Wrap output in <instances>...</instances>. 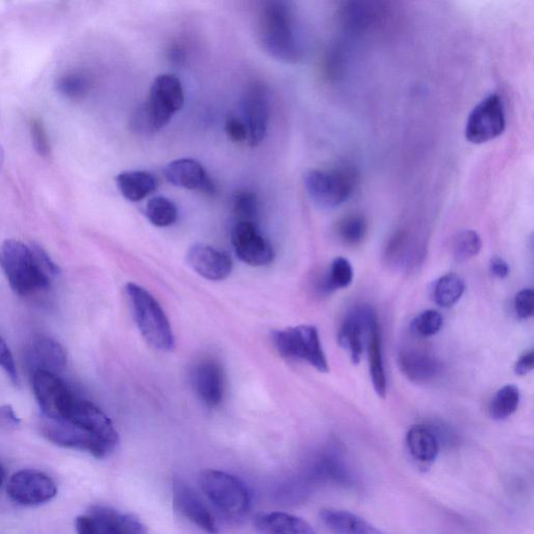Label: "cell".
I'll return each mask as SVG.
<instances>
[{"mask_svg": "<svg viewBox=\"0 0 534 534\" xmlns=\"http://www.w3.org/2000/svg\"><path fill=\"white\" fill-rule=\"evenodd\" d=\"M233 211L237 223L256 224L259 215V201L251 190H240L233 197Z\"/></svg>", "mask_w": 534, "mask_h": 534, "instance_id": "obj_36", "label": "cell"}, {"mask_svg": "<svg viewBox=\"0 0 534 534\" xmlns=\"http://www.w3.org/2000/svg\"><path fill=\"white\" fill-rule=\"evenodd\" d=\"M443 325L444 319L440 312L426 310L412 320V331L415 336L427 338L436 335Z\"/></svg>", "mask_w": 534, "mask_h": 534, "instance_id": "obj_38", "label": "cell"}, {"mask_svg": "<svg viewBox=\"0 0 534 534\" xmlns=\"http://www.w3.org/2000/svg\"><path fill=\"white\" fill-rule=\"evenodd\" d=\"M346 68V57L342 50H332L325 61V73L331 80L340 79Z\"/></svg>", "mask_w": 534, "mask_h": 534, "instance_id": "obj_39", "label": "cell"}, {"mask_svg": "<svg viewBox=\"0 0 534 534\" xmlns=\"http://www.w3.org/2000/svg\"><path fill=\"white\" fill-rule=\"evenodd\" d=\"M40 431L47 441L57 446L86 451L95 459H103L112 454L102 443L65 420L44 418L41 420Z\"/></svg>", "mask_w": 534, "mask_h": 534, "instance_id": "obj_13", "label": "cell"}, {"mask_svg": "<svg viewBox=\"0 0 534 534\" xmlns=\"http://www.w3.org/2000/svg\"><path fill=\"white\" fill-rule=\"evenodd\" d=\"M225 133L231 141L240 144V142L247 141V129L246 123L237 117H229L227 122H225Z\"/></svg>", "mask_w": 534, "mask_h": 534, "instance_id": "obj_44", "label": "cell"}, {"mask_svg": "<svg viewBox=\"0 0 534 534\" xmlns=\"http://www.w3.org/2000/svg\"><path fill=\"white\" fill-rule=\"evenodd\" d=\"M33 358L37 366L35 370L49 372L55 375L64 371L67 365V354L64 348L50 337H39L34 342Z\"/></svg>", "mask_w": 534, "mask_h": 534, "instance_id": "obj_28", "label": "cell"}, {"mask_svg": "<svg viewBox=\"0 0 534 534\" xmlns=\"http://www.w3.org/2000/svg\"><path fill=\"white\" fill-rule=\"evenodd\" d=\"M185 103L182 82L164 74L153 80L146 102L134 112L130 127L139 134H153L168 126Z\"/></svg>", "mask_w": 534, "mask_h": 534, "instance_id": "obj_2", "label": "cell"}, {"mask_svg": "<svg viewBox=\"0 0 534 534\" xmlns=\"http://www.w3.org/2000/svg\"><path fill=\"white\" fill-rule=\"evenodd\" d=\"M116 184L124 199L140 201L152 194L158 187L155 176L145 170H127L116 177Z\"/></svg>", "mask_w": 534, "mask_h": 534, "instance_id": "obj_27", "label": "cell"}, {"mask_svg": "<svg viewBox=\"0 0 534 534\" xmlns=\"http://www.w3.org/2000/svg\"><path fill=\"white\" fill-rule=\"evenodd\" d=\"M483 241L477 232L472 230L462 231L454 237L452 242L453 257L459 263H466L482 251Z\"/></svg>", "mask_w": 534, "mask_h": 534, "instance_id": "obj_34", "label": "cell"}, {"mask_svg": "<svg viewBox=\"0 0 534 534\" xmlns=\"http://www.w3.org/2000/svg\"><path fill=\"white\" fill-rule=\"evenodd\" d=\"M319 519L334 534H388L347 510L323 509Z\"/></svg>", "mask_w": 534, "mask_h": 534, "instance_id": "obj_26", "label": "cell"}, {"mask_svg": "<svg viewBox=\"0 0 534 534\" xmlns=\"http://www.w3.org/2000/svg\"><path fill=\"white\" fill-rule=\"evenodd\" d=\"M311 483H332L351 488L355 483L352 468L340 444H329L314 459L310 468Z\"/></svg>", "mask_w": 534, "mask_h": 534, "instance_id": "obj_17", "label": "cell"}, {"mask_svg": "<svg viewBox=\"0 0 534 534\" xmlns=\"http://www.w3.org/2000/svg\"><path fill=\"white\" fill-rule=\"evenodd\" d=\"M465 282L461 277L450 272L438 279L433 287V301L440 307L450 308L461 299L465 293Z\"/></svg>", "mask_w": 534, "mask_h": 534, "instance_id": "obj_30", "label": "cell"}, {"mask_svg": "<svg viewBox=\"0 0 534 534\" xmlns=\"http://www.w3.org/2000/svg\"><path fill=\"white\" fill-rule=\"evenodd\" d=\"M31 133L35 151H37L41 156H49L51 153V145L49 136L46 134L43 124L39 121H33L31 123Z\"/></svg>", "mask_w": 534, "mask_h": 534, "instance_id": "obj_42", "label": "cell"}, {"mask_svg": "<svg viewBox=\"0 0 534 534\" xmlns=\"http://www.w3.org/2000/svg\"><path fill=\"white\" fill-rule=\"evenodd\" d=\"M354 279V270L351 263L346 258L337 257L331 263L327 277L325 279L324 289L332 292L334 289L347 288Z\"/></svg>", "mask_w": 534, "mask_h": 534, "instance_id": "obj_35", "label": "cell"}, {"mask_svg": "<svg viewBox=\"0 0 534 534\" xmlns=\"http://www.w3.org/2000/svg\"><path fill=\"white\" fill-rule=\"evenodd\" d=\"M254 526L259 534H317L305 520L285 513L259 514Z\"/></svg>", "mask_w": 534, "mask_h": 534, "instance_id": "obj_25", "label": "cell"}, {"mask_svg": "<svg viewBox=\"0 0 534 534\" xmlns=\"http://www.w3.org/2000/svg\"><path fill=\"white\" fill-rule=\"evenodd\" d=\"M170 58L171 60L180 64L182 61L185 60V53L179 47H175V49L170 51Z\"/></svg>", "mask_w": 534, "mask_h": 534, "instance_id": "obj_48", "label": "cell"}, {"mask_svg": "<svg viewBox=\"0 0 534 534\" xmlns=\"http://www.w3.org/2000/svg\"><path fill=\"white\" fill-rule=\"evenodd\" d=\"M61 420L88 433L102 443L111 453L114 452L120 443V436L111 420L91 402L75 397Z\"/></svg>", "mask_w": 534, "mask_h": 534, "instance_id": "obj_9", "label": "cell"}, {"mask_svg": "<svg viewBox=\"0 0 534 534\" xmlns=\"http://www.w3.org/2000/svg\"><path fill=\"white\" fill-rule=\"evenodd\" d=\"M31 247L40 269L43 270L47 276L51 278L60 274V267L53 263L50 255L47 254L43 247L35 245V243H32Z\"/></svg>", "mask_w": 534, "mask_h": 534, "instance_id": "obj_43", "label": "cell"}, {"mask_svg": "<svg viewBox=\"0 0 534 534\" xmlns=\"http://www.w3.org/2000/svg\"><path fill=\"white\" fill-rule=\"evenodd\" d=\"M357 185V171L349 165L311 169L304 177L308 197L322 209H336L347 203Z\"/></svg>", "mask_w": 534, "mask_h": 534, "instance_id": "obj_6", "label": "cell"}, {"mask_svg": "<svg viewBox=\"0 0 534 534\" xmlns=\"http://www.w3.org/2000/svg\"><path fill=\"white\" fill-rule=\"evenodd\" d=\"M533 366L534 353L531 349V351L522 355L518 361L515 362L514 371L515 375L525 376L528 373H530L533 370Z\"/></svg>", "mask_w": 534, "mask_h": 534, "instance_id": "obj_45", "label": "cell"}, {"mask_svg": "<svg viewBox=\"0 0 534 534\" xmlns=\"http://www.w3.org/2000/svg\"><path fill=\"white\" fill-rule=\"evenodd\" d=\"M33 388L44 418L61 420L67 413L75 396L58 375L35 370Z\"/></svg>", "mask_w": 534, "mask_h": 534, "instance_id": "obj_12", "label": "cell"}, {"mask_svg": "<svg viewBox=\"0 0 534 534\" xmlns=\"http://www.w3.org/2000/svg\"><path fill=\"white\" fill-rule=\"evenodd\" d=\"M0 367L7 373L11 382L14 385H18V372L13 357L7 342L4 341V338L0 336Z\"/></svg>", "mask_w": 534, "mask_h": 534, "instance_id": "obj_41", "label": "cell"}, {"mask_svg": "<svg viewBox=\"0 0 534 534\" xmlns=\"http://www.w3.org/2000/svg\"><path fill=\"white\" fill-rule=\"evenodd\" d=\"M336 233L340 240L349 247L361 245L367 234V222L359 213H352L341 219L336 225Z\"/></svg>", "mask_w": 534, "mask_h": 534, "instance_id": "obj_33", "label": "cell"}, {"mask_svg": "<svg viewBox=\"0 0 534 534\" xmlns=\"http://www.w3.org/2000/svg\"><path fill=\"white\" fill-rule=\"evenodd\" d=\"M271 342L282 357L305 361L320 373L329 372L318 331L313 326L274 331Z\"/></svg>", "mask_w": 534, "mask_h": 534, "instance_id": "obj_7", "label": "cell"}, {"mask_svg": "<svg viewBox=\"0 0 534 534\" xmlns=\"http://www.w3.org/2000/svg\"><path fill=\"white\" fill-rule=\"evenodd\" d=\"M256 37L261 49L278 61L295 64L304 56L294 10L287 2L271 0L261 5Z\"/></svg>", "mask_w": 534, "mask_h": 534, "instance_id": "obj_1", "label": "cell"}, {"mask_svg": "<svg viewBox=\"0 0 534 534\" xmlns=\"http://www.w3.org/2000/svg\"><path fill=\"white\" fill-rule=\"evenodd\" d=\"M514 310L521 319H528L534 312V292L530 288L521 290L514 298Z\"/></svg>", "mask_w": 534, "mask_h": 534, "instance_id": "obj_40", "label": "cell"}, {"mask_svg": "<svg viewBox=\"0 0 534 534\" xmlns=\"http://www.w3.org/2000/svg\"><path fill=\"white\" fill-rule=\"evenodd\" d=\"M195 394L208 407H216L223 402L224 379L221 365L212 359H203L195 364L190 371Z\"/></svg>", "mask_w": 534, "mask_h": 534, "instance_id": "obj_19", "label": "cell"}, {"mask_svg": "<svg viewBox=\"0 0 534 534\" xmlns=\"http://www.w3.org/2000/svg\"><path fill=\"white\" fill-rule=\"evenodd\" d=\"M90 80L82 73H68L57 82L58 90L70 99H81L90 90Z\"/></svg>", "mask_w": 534, "mask_h": 534, "instance_id": "obj_37", "label": "cell"}, {"mask_svg": "<svg viewBox=\"0 0 534 534\" xmlns=\"http://www.w3.org/2000/svg\"><path fill=\"white\" fill-rule=\"evenodd\" d=\"M200 489L219 513L240 521L251 514L252 496L240 479L225 472L206 470L200 476Z\"/></svg>", "mask_w": 534, "mask_h": 534, "instance_id": "obj_5", "label": "cell"}, {"mask_svg": "<svg viewBox=\"0 0 534 534\" xmlns=\"http://www.w3.org/2000/svg\"><path fill=\"white\" fill-rule=\"evenodd\" d=\"M406 444L412 459L420 467H430L440 454L441 443L428 425L412 426L407 432Z\"/></svg>", "mask_w": 534, "mask_h": 534, "instance_id": "obj_24", "label": "cell"}, {"mask_svg": "<svg viewBox=\"0 0 534 534\" xmlns=\"http://www.w3.org/2000/svg\"><path fill=\"white\" fill-rule=\"evenodd\" d=\"M187 263L200 276L210 281H222L232 271V260L227 253L198 243L189 248Z\"/></svg>", "mask_w": 534, "mask_h": 534, "instance_id": "obj_21", "label": "cell"}, {"mask_svg": "<svg viewBox=\"0 0 534 534\" xmlns=\"http://www.w3.org/2000/svg\"><path fill=\"white\" fill-rule=\"evenodd\" d=\"M520 390L514 385H507L497 391L490 404V414L496 420H507L513 415L520 404Z\"/></svg>", "mask_w": 534, "mask_h": 534, "instance_id": "obj_31", "label": "cell"}, {"mask_svg": "<svg viewBox=\"0 0 534 534\" xmlns=\"http://www.w3.org/2000/svg\"><path fill=\"white\" fill-rule=\"evenodd\" d=\"M78 534H146L135 515L106 507H94L75 520Z\"/></svg>", "mask_w": 534, "mask_h": 534, "instance_id": "obj_10", "label": "cell"}, {"mask_svg": "<svg viewBox=\"0 0 534 534\" xmlns=\"http://www.w3.org/2000/svg\"><path fill=\"white\" fill-rule=\"evenodd\" d=\"M174 506L184 517L210 534L218 532L217 524L206 504L200 499L192 485L181 478L173 482Z\"/></svg>", "mask_w": 534, "mask_h": 534, "instance_id": "obj_18", "label": "cell"}, {"mask_svg": "<svg viewBox=\"0 0 534 534\" xmlns=\"http://www.w3.org/2000/svg\"><path fill=\"white\" fill-rule=\"evenodd\" d=\"M0 266L17 294L26 296L50 287L51 278L40 269L31 246L15 240L0 246Z\"/></svg>", "mask_w": 534, "mask_h": 534, "instance_id": "obj_3", "label": "cell"}, {"mask_svg": "<svg viewBox=\"0 0 534 534\" xmlns=\"http://www.w3.org/2000/svg\"><path fill=\"white\" fill-rule=\"evenodd\" d=\"M126 289L136 324L148 345L160 351H173L174 332L158 301L137 284L129 283Z\"/></svg>", "mask_w": 534, "mask_h": 534, "instance_id": "obj_4", "label": "cell"}, {"mask_svg": "<svg viewBox=\"0 0 534 534\" xmlns=\"http://www.w3.org/2000/svg\"><path fill=\"white\" fill-rule=\"evenodd\" d=\"M0 417L8 420L9 422L20 423V419L16 417V414L9 405L0 407Z\"/></svg>", "mask_w": 534, "mask_h": 534, "instance_id": "obj_47", "label": "cell"}, {"mask_svg": "<svg viewBox=\"0 0 534 534\" xmlns=\"http://www.w3.org/2000/svg\"><path fill=\"white\" fill-rule=\"evenodd\" d=\"M8 494L20 506L37 507L56 497L57 485L49 475L37 470H22L10 479Z\"/></svg>", "mask_w": 534, "mask_h": 534, "instance_id": "obj_11", "label": "cell"}, {"mask_svg": "<svg viewBox=\"0 0 534 534\" xmlns=\"http://www.w3.org/2000/svg\"><path fill=\"white\" fill-rule=\"evenodd\" d=\"M166 180L176 187L212 194L216 192L215 183L211 180L204 166L197 160L182 158L166 165Z\"/></svg>", "mask_w": 534, "mask_h": 534, "instance_id": "obj_22", "label": "cell"}, {"mask_svg": "<svg viewBox=\"0 0 534 534\" xmlns=\"http://www.w3.org/2000/svg\"><path fill=\"white\" fill-rule=\"evenodd\" d=\"M145 216L152 224L158 228H166L177 222L179 213L173 200L165 197H156L147 201Z\"/></svg>", "mask_w": 534, "mask_h": 534, "instance_id": "obj_32", "label": "cell"}, {"mask_svg": "<svg viewBox=\"0 0 534 534\" xmlns=\"http://www.w3.org/2000/svg\"><path fill=\"white\" fill-rule=\"evenodd\" d=\"M490 271L496 278L506 279L509 275L510 269L506 260L495 257L491 260Z\"/></svg>", "mask_w": 534, "mask_h": 534, "instance_id": "obj_46", "label": "cell"}, {"mask_svg": "<svg viewBox=\"0 0 534 534\" xmlns=\"http://www.w3.org/2000/svg\"><path fill=\"white\" fill-rule=\"evenodd\" d=\"M397 364L403 375L417 384L428 383L440 373L438 361L422 349H403Z\"/></svg>", "mask_w": 534, "mask_h": 534, "instance_id": "obj_23", "label": "cell"}, {"mask_svg": "<svg viewBox=\"0 0 534 534\" xmlns=\"http://www.w3.org/2000/svg\"><path fill=\"white\" fill-rule=\"evenodd\" d=\"M243 117L247 129L248 144L258 146L269 130L271 105L267 89L261 82L247 87L242 98Z\"/></svg>", "mask_w": 534, "mask_h": 534, "instance_id": "obj_16", "label": "cell"}, {"mask_svg": "<svg viewBox=\"0 0 534 534\" xmlns=\"http://www.w3.org/2000/svg\"><path fill=\"white\" fill-rule=\"evenodd\" d=\"M377 314L369 306H361L349 314L338 331V342L346 349L349 358L358 365L364 354L365 335L369 334L370 326Z\"/></svg>", "mask_w": 534, "mask_h": 534, "instance_id": "obj_20", "label": "cell"}, {"mask_svg": "<svg viewBox=\"0 0 534 534\" xmlns=\"http://www.w3.org/2000/svg\"><path fill=\"white\" fill-rule=\"evenodd\" d=\"M231 240L237 257L246 264L265 266L274 261V248L261 234L257 224L236 223L231 233Z\"/></svg>", "mask_w": 534, "mask_h": 534, "instance_id": "obj_15", "label": "cell"}, {"mask_svg": "<svg viewBox=\"0 0 534 534\" xmlns=\"http://www.w3.org/2000/svg\"><path fill=\"white\" fill-rule=\"evenodd\" d=\"M507 128L506 110L500 95L490 94L468 115L465 135L473 145L495 140Z\"/></svg>", "mask_w": 534, "mask_h": 534, "instance_id": "obj_8", "label": "cell"}, {"mask_svg": "<svg viewBox=\"0 0 534 534\" xmlns=\"http://www.w3.org/2000/svg\"><path fill=\"white\" fill-rule=\"evenodd\" d=\"M387 4L379 2H347L337 12L338 22L349 33L365 35L381 28L388 21Z\"/></svg>", "mask_w": 534, "mask_h": 534, "instance_id": "obj_14", "label": "cell"}, {"mask_svg": "<svg viewBox=\"0 0 534 534\" xmlns=\"http://www.w3.org/2000/svg\"><path fill=\"white\" fill-rule=\"evenodd\" d=\"M369 337V347L367 349H369L370 373L373 387L380 397H385L388 391V378L383 362L382 341L378 318L373 319L370 326Z\"/></svg>", "mask_w": 534, "mask_h": 534, "instance_id": "obj_29", "label": "cell"}, {"mask_svg": "<svg viewBox=\"0 0 534 534\" xmlns=\"http://www.w3.org/2000/svg\"><path fill=\"white\" fill-rule=\"evenodd\" d=\"M4 480V470L3 466L0 465V488H2Z\"/></svg>", "mask_w": 534, "mask_h": 534, "instance_id": "obj_49", "label": "cell"}]
</instances>
